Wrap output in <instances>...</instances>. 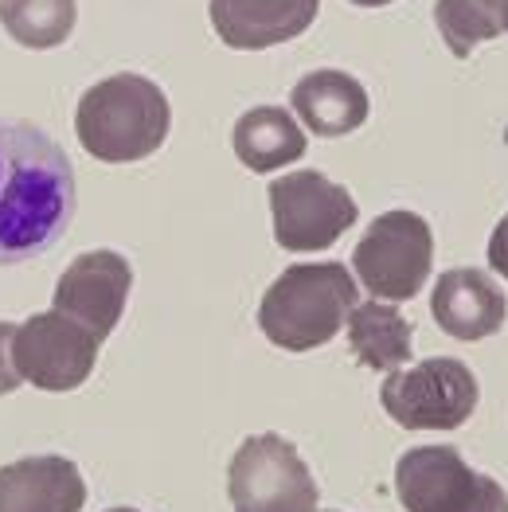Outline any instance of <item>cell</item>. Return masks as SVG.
Instances as JSON below:
<instances>
[{"instance_id":"cell-1","label":"cell","mask_w":508,"mask_h":512,"mask_svg":"<svg viewBox=\"0 0 508 512\" xmlns=\"http://www.w3.org/2000/svg\"><path fill=\"white\" fill-rule=\"evenodd\" d=\"M75 219V169L32 122L0 118V266L51 251Z\"/></svg>"},{"instance_id":"cell-2","label":"cell","mask_w":508,"mask_h":512,"mask_svg":"<svg viewBox=\"0 0 508 512\" xmlns=\"http://www.w3.org/2000/svg\"><path fill=\"white\" fill-rule=\"evenodd\" d=\"M172 126L165 90L145 75H110L79 98L75 133L94 161L133 165L153 157Z\"/></svg>"},{"instance_id":"cell-3","label":"cell","mask_w":508,"mask_h":512,"mask_svg":"<svg viewBox=\"0 0 508 512\" xmlns=\"http://www.w3.org/2000/svg\"><path fill=\"white\" fill-rule=\"evenodd\" d=\"M356 278L344 262H294L258 305V329L282 352H313L344 329L356 309Z\"/></svg>"},{"instance_id":"cell-4","label":"cell","mask_w":508,"mask_h":512,"mask_svg":"<svg viewBox=\"0 0 508 512\" xmlns=\"http://www.w3.org/2000/svg\"><path fill=\"white\" fill-rule=\"evenodd\" d=\"M352 266L376 301H411L434 266V231L415 212H383L356 243Z\"/></svg>"},{"instance_id":"cell-5","label":"cell","mask_w":508,"mask_h":512,"mask_svg":"<svg viewBox=\"0 0 508 512\" xmlns=\"http://www.w3.org/2000/svg\"><path fill=\"white\" fill-rule=\"evenodd\" d=\"M227 493L235 512H317V481L282 434L247 438L227 470Z\"/></svg>"},{"instance_id":"cell-6","label":"cell","mask_w":508,"mask_h":512,"mask_svg":"<svg viewBox=\"0 0 508 512\" xmlns=\"http://www.w3.org/2000/svg\"><path fill=\"white\" fill-rule=\"evenodd\" d=\"M395 493L407 512H508V493L466 466L454 446H415L395 462Z\"/></svg>"},{"instance_id":"cell-7","label":"cell","mask_w":508,"mask_h":512,"mask_svg":"<svg viewBox=\"0 0 508 512\" xmlns=\"http://www.w3.org/2000/svg\"><path fill=\"white\" fill-rule=\"evenodd\" d=\"M270 215L278 247L294 255L329 251L340 235L360 219V208L344 184H333L325 172H286L270 184Z\"/></svg>"},{"instance_id":"cell-8","label":"cell","mask_w":508,"mask_h":512,"mask_svg":"<svg viewBox=\"0 0 508 512\" xmlns=\"http://www.w3.org/2000/svg\"><path fill=\"white\" fill-rule=\"evenodd\" d=\"M477 376L454 356H430L380 387L383 411L407 430H458L477 411Z\"/></svg>"},{"instance_id":"cell-9","label":"cell","mask_w":508,"mask_h":512,"mask_svg":"<svg viewBox=\"0 0 508 512\" xmlns=\"http://www.w3.org/2000/svg\"><path fill=\"white\" fill-rule=\"evenodd\" d=\"M98 348L102 341H94L83 325L47 309V313H32L24 325H16L12 360H16L20 380H28L40 391H75L90 380L98 364Z\"/></svg>"},{"instance_id":"cell-10","label":"cell","mask_w":508,"mask_h":512,"mask_svg":"<svg viewBox=\"0 0 508 512\" xmlns=\"http://www.w3.org/2000/svg\"><path fill=\"white\" fill-rule=\"evenodd\" d=\"M133 270L118 251H86L59 278L51 309L83 325L94 341H106L126 313Z\"/></svg>"},{"instance_id":"cell-11","label":"cell","mask_w":508,"mask_h":512,"mask_svg":"<svg viewBox=\"0 0 508 512\" xmlns=\"http://www.w3.org/2000/svg\"><path fill=\"white\" fill-rule=\"evenodd\" d=\"M215 36L235 51H266L297 40L321 12V0H212Z\"/></svg>"},{"instance_id":"cell-12","label":"cell","mask_w":508,"mask_h":512,"mask_svg":"<svg viewBox=\"0 0 508 512\" xmlns=\"http://www.w3.org/2000/svg\"><path fill=\"white\" fill-rule=\"evenodd\" d=\"M430 313L454 341H485L501 333L508 317V301L501 286L473 266L446 270L430 294Z\"/></svg>"},{"instance_id":"cell-13","label":"cell","mask_w":508,"mask_h":512,"mask_svg":"<svg viewBox=\"0 0 508 512\" xmlns=\"http://www.w3.org/2000/svg\"><path fill=\"white\" fill-rule=\"evenodd\" d=\"M86 481L71 458L32 454L0 466V512H83Z\"/></svg>"},{"instance_id":"cell-14","label":"cell","mask_w":508,"mask_h":512,"mask_svg":"<svg viewBox=\"0 0 508 512\" xmlns=\"http://www.w3.org/2000/svg\"><path fill=\"white\" fill-rule=\"evenodd\" d=\"M294 114L317 137H344L368 122V90L344 71H309L290 94Z\"/></svg>"},{"instance_id":"cell-15","label":"cell","mask_w":508,"mask_h":512,"mask_svg":"<svg viewBox=\"0 0 508 512\" xmlns=\"http://www.w3.org/2000/svg\"><path fill=\"white\" fill-rule=\"evenodd\" d=\"M231 145H235V157L247 165L251 172H274L282 165H294L305 157V133L294 122L290 110L282 106H254L247 110L235 133H231Z\"/></svg>"},{"instance_id":"cell-16","label":"cell","mask_w":508,"mask_h":512,"mask_svg":"<svg viewBox=\"0 0 508 512\" xmlns=\"http://www.w3.org/2000/svg\"><path fill=\"white\" fill-rule=\"evenodd\" d=\"M415 325L387 301H368L348 313V344L356 360L372 372H399V364L411 360Z\"/></svg>"},{"instance_id":"cell-17","label":"cell","mask_w":508,"mask_h":512,"mask_svg":"<svg viewBox=\"0 0 508 512\" xmlns=\"http://www.w3.org/2000/svg\"><path fill=\"white\" fill-rule=\"evenodd\" d=\"M79 20L75 0H0V24L20 47L47 51L71 40Z\"/></svg>"},{"instance_id":"cell-18","label":"cell","mask_w":508,"mask_h":512,"mask_svg":"<svg viewBox=\"0 0 508 512\" xmlns=\"http://www.w3.org/2000/svg\"><path fill=\"white\" fill-rule=\"evenodd\" d=\"M505 8L508 0H438L434 4V24H438L446 47L458 59H469V51L477 43L493 40L508 28Z\"/></svg>"},{"instance_id":"cell-19","label":"cell","mask_w":508,"mask_h":512,"mask_svg":"<svg viewBox=\"0 0 508 512\" xmlns=\"http://www.w3.org/2000/svg\"><path fill=\"white\" fill-rule=\"evenodd\" d=\"M12 341H16V325L0 321V395H12L20 387V372L12 360Z\"/></svg>"},{"instance_id":"cell-20","label":"cell","mask_w":508,"mask_h":512,"mask_svg":"<svg viewBox=\"0 0 508 512\" xmlns=\"http://www.w3.org/2000/svg\"><path fill=\"white\" fill-rule=\"evenodd\" d=\"M489 266L508 278V215L493 227V239H489Z\"/></svg>"},{"instance_id":"cell-21","label":"cell","mask_w":508,"mask_h":512,"mask_svg":"<svg viewBox=\"0 0 508 512\" xmlns=\"http://www.w3.org/2000/svg\"><path fill=\"white\" fill-rule=\"evenodd\" d=\"M352 4H360V8H380V4H391V0H352Z\"/></svg>"},{"instance_id":"cell-22","label":"cell","mask_w":508,"mask_h":512,"mask_svg":"<svg viewBox=\"0 0 508 512\" xmlns=\"http://www.w3.org/2000/svg\"><path fill=\"white\" fill-rule=\"evenodd\" d=\"M106 512H141V509H106Z\"/></svg>"},{"instance_id":"cell-23","label":"cell","mask_w":508,"mask_h":512,"mask_svg":"<svg viewBox=\"0 0 508 512\" xmlns=\"http://www.w3.org/2000/svg\"><path fill=\"white\" fill-rule=\"evenodd\" d=\"M505 24H508V8H505Z\"/></svg>"}]
</instances>
